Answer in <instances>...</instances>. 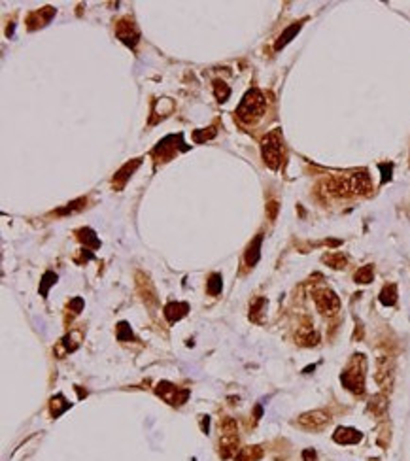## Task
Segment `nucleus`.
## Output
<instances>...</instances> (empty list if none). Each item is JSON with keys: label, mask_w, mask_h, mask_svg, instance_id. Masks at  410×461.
<instances>
[{"label": "nucleus", "mask_w": 410, "mask_h": 461, "mask_svg": "<svg viewBox=\"0 0 410 461\" xmlns=\"http://www.w3.org/2000/svg\"><path fill=\"white\" fill-rule=\"evenodd\" d=\"M327 424H329V414L323 412V410H312V412L302 414L299 418V425L304 429H321Z\"/></svg>", "instance_id": "obj_9"}, {"label": "nucleus", "mask_w": 410, "mask_h": 461, "mask_svg": "<svg viewBox=\"0 0 410 461\" xmlns=\"http://www.w3.org/2000/svg\"><path fill=\"white\" fill-rule=\"evenodd\" d=\"M178 146L189 149V146L184 142V136H182V134H170V136L163 138V140L155 146V149H153V157H155L157 161L172 159L174 155L178 153Z\"/></svg>", "instance_id": "obj_5"}, {"label": "nucleus", "mask_w": 410, "mask_h": 461, "mask_svg": "<svg viewBox=\"0 0 410 461\" xmlns=\"http://www.w3.org/2000/svg\"><path fill=\"white\" fill-rule=\"evenodd\" d=\"M83 204H85V199H78V201H74V203H70V204H66L64 208H59L57 210V214L59 216H66V214H74V212H78V210H81L83 208Z\"/></svg>", "instance_id": "obj_29"}, {"label": "nucleus", "mask_w": 410, "mask_h": 461, "mask_svg": "<svg viewBox=\"0 0 410 461\" xmlns=\"http://www.w3.org/2000/svg\"><path fill=\"white\" fill-rule=\"evenodd\" d=\"M208 424H210L208 416H203V431H205V433H208Z\"/></svg>", "instance_id": "obj_35"}, {"label": "nucleus", "mask_w": 410, "mask_h": 461, "mask_svg": "<svg viewBox=\"0 0 410 461\" xmlns=\"http://www.w3.org/2000/svg\"><path fill=\"white\" fill-rule=\"evenodd\" d=\"M267 210H268V218L270 220H274L276 218V212H278V203H268V206H267Z\"/></svg>", "instance_id": "obj_33"}, {"label": "nucleus", "mask_w": 410, "mask_h": 461, "mask_svg": "<svg viewBox=\"0 0 410 461\" xmlns=\"http://www.w3.org/2000/svg\"><path fill=\"white\" fill-rule=\"evenodd\" d=\"M378 168L382 170V182H384V184L390 182L391 172H393V165H391V163H388V165H378Z\"/></svg>", "instance_id": "obj_31"}, {"label": "nucleus", "mask_w": 410, "mask_h": 461, "mask_svg": "<svg viewBox=\"0 0 410 461\" xmlns=\"http://www.w3.org/2000/svg\"><path fill=\"white\" fill-rule=\"evenodd\" d=\"M388 405H386V399L382 397V395H376V397L371 399V405H369V408L371 410H374V412H380V410H384Z\"/></svg>", "instance_id": "obj_30"}, {"label": "nucleus", "mask_w": 410, "mask_h": 461, "mask_svg": "<svg viewBox=\"0 0 410 461\" xmlns=\"http://www.w3.org/2000/svg\"><path fill=\"white\" fill-rule=\"evenodd\" d=\"M323 263H327L329 267H333V269H344L346 267V263H348V259H346V255H342V254H327V255H323Z\"/></svg>", "instance_id": "obj_22"}, {"label": "nucleus", "mask_w": 410, "mask_h": 461, "mask_svg": "<svg viewBox=\"0 0 410 461\" xmlns=\"http://www.w3.org/2000/svg\"><path fill=\"white\" fill-rule=\"evenodd\" d=\"M68 308H70V310H74V314H78V312H81V308H83V301H81L79 297H76V299H72V301H70Z\"/></svg>", "instance_id": "obj_32"}, {"label": "nucleus", "mask_w": 410, "mask_h": 461, "mask_svg": "<svg viewBox=\"0 0 410 461\" xmlns=\"http://www.w3.org/2000/svg\"><path fill=\"white\" fill-rule=\"evenodd\" d=\"M49 406H51V416H53V418H59L61 414L66 412V410L70 408V403L64 399V395L59 393V395H55V397L51 399V405H49Z\"/></svg>", "instance_id": "obj_19"}, {"label": "nucleus", "mask_w": 410, "mask_h": 461, "mask_svg": "<svg viewBox=\"0 0 410 461\" xmlns=\"http://www.w3.org/2000/svg\"><path fill=\"white\" fill-rule=\"evenodd\" d=\"M53 16H55V8H49L48 6V8H42V10H36V12H32L31 16L27 17V25H29L31 31H36V29L48 25L49 21L53 19Z\"/></svg>", "instance_id": "obj_10"}, {"label": "nucleus", "mask_w": 410, "mask_h": 461, "mask_svg": "<svg viewBox=\"0 0 410 461\" xmlns=\"http://www.w3.org/2000/svg\"><path fill=\"white\" fill-rule=\"evenodd\" d=\"M300 27H302V23H293L291 27H287L282 34H280V38H278V42H276V46H274V49L276 51H280L282 48H285L295 36H297V32L300 31Z\"/></svg>", "instance_id": "obj_17"}, {"label": "nucleus", "mask_w": 410, "mask_h": 461, "mask_svg": "<svg viewBox=\"0 0 410 461\" xmlns=\"http://www.w3.org/2000/svg\"><path fill=\"white\" fill-rule=\"evenodd\" d=\"M282 151H284V142H282V132L280 129L270 130L261 142V153L263 159L272 170H278L280 163H282Z\"/></svg>", "instance_id": "obj_4"}, {"label": "nucleus", "mask_w": 410, "mask_h": 461, "mask_svg": "<svg viewBox=\"0 0 410 461\" xmlns=\"http://www.w3.org/2000/svg\"><path fill=\"white\" fill-rule=\"evenodd\" d=\"M55 284H57V274L48 271L44 276H42V282H40V295H42V297H48L49 287L55 286Z\"/></svg>", "instance_id": "obj_24"}, {"label": "nucleus", "mask_w": 410, "mask_h": 461, "mask_svg": "<svg viewBox=\"0 0 410 461\" xmlns=\"http://www.w3.org/2000/svg\"><path fill=\"white\" fill-rule=\"evenodd\" d=\"M130 338H132V329L129 327L127 321H119L117 323V340L125 342V340H130Z\"/></svg>", "instance_id": "obj_28"}, {"label": "nucleus", "mask_w": 410, "mask_h": 461, "mask_svg": "<svg viewBox=\"0 0 410 461\" xmlns=\"http://www.w3.org/2000/svg\"><path fill=\"white\" fill-rule=\"evenodd\" d=\"M76 235H78L79 242H81V244H85V248L96 250V248L100 246V240L96 239V233L93 231V229H89V227H85V229H79Z\"/></svg>", "instance_id": "obj_16"}, {"label": "nucleus", "mask_w": 410, "mask_h": 461, "mask_svg": "<svg viewBox=\"0 0 410 461\" xmlns=\"http://www.w3.org/2000/svg\"><path fill=\"white\" fill-rule=\"evenodd\" d=\"M340 382L348 391L361 395L365 391V357L363 355H354L352 363L340 374Z\"/></svg>", "instance_id": "obj_3"}, {"label": "nucleus", "mask_w": 410, "mask_h": 461, "mask_svg": "<svg viewBox=\"0 0 410 461\" xmlns=\"http://www.w3.org/2000/svg\"><path fill=\"white\" fill-rule=\"evenodd\" d=\"M363 439V435L354 427H338L333 433V441L336 444H357Z\"/></svg>", "instance_id": "obj_11"}, {"label": "nucleus", "mask_w": 410, "mask_h": 461, "mask_svg": "<svg viewBox=\"0 0 410 461\" xmlns=\"http://www.w3.org/2000/svg\"><path fill=\"white\" fill-rule=\"evenodd\" d=\"M378 299L384 306H393L395 302H397V286H395V284H388V286H384L382 287V291H380Z\"/></svg>", "instance_id": "obj_18"}, {"label": "nucleus", "mask_w": 410, "mask_h": 461, "mask_svg": "<svg viewBox=\"0 0 410 461\" xmlns=\"http://www.w3.org/2000/svg\"><path fill=\"white\" fill-rule=\"evenodd\" d=\"M325 187L329 189L331 195L336 197H348V195H365L373 189L371 178L369 174L355 172L352 176H340V178H331L329 182H325Z\"/></svg>", "instance_id": "obj_1"}, {"label": "nucleus", "mask_w": 410, "mask_h": 461, "mask_svg": "<svg viewBox=\"0 0 410 461\" xmlns=\"http://www.w3.org/2000/svg\"><path fill=\"white\" fill-rule=\"evenodd\" d=\"M314 301L317 310L321 314H325V316H333V314H336L340 310V299L333 293L331 289H317V291H314Z\"/></svg>", "instance_id": "obj_8"}, {"label": "nucleus", "mask_w": 410, "mask_h": 461, "mask_svg": "<svg viewBox=\"0 0 410 461\" xmlns=\"http://www.w3.org/2000/svg\"><path fill=\"white\" fill-rule=\"evenodd\" d=\"M163 312H165V318H167L168 323H176V321H180L182 318L187 316L189 304L187 302H168Z\"/></svg>", "instance_id": "obj_12"}, {"label": "nucleus", "mask_w": 410, "mask_h": 461, "mask_svg": "<svg viewBox=\"0 0 410 461\" xmlns=\"http://www.w3.org/2000/svg\"><path fill=\"white\" fill-rule=\"evenodd\" d=\"M373 278H374V267L373 265H365V267H361L359 271H355V274H354L355 284H371Z\"/></svg>", "instance_id": "obj_21"}, {"label": "nucleus", "mask_w": 410, "mask_h": 461, "mask_svg": "<svg viewBox=\"0 0 410 461\" xmlns=\"http://www.w3.org/2000/svg\"><path fill=\"white\" fill-rule=\"evenodd\" d=\"M263 454H265V452H263L261 446H246V448H242L237 456H235V460L237 461H259L261 458H263Z\"/></svg>", "instance_id": "obj_15"}, {"label": "nucleus", "mask_w": 410, "mask_h": 461, "mask_svg": "<svg viewBox=\"0 0 410 461\" xmlns=\"http://www.w3.org/2000/svg\"><path fill=\"white\" fill-rule=\"evenodd\" d=\"M155 393H157L163 401H167L168 405H172V406L184 405V403L187 401V397H189V389H180L178 386H174V384H170V382H167V380L159 382L157 387H155Z\"/></svg>", "instance_id": "obj_6"}, {"label": "nucleus", "mask_w": 410, "mask_h": 461, "mask_svg": "<svg viewBox=\"0 0 410 461\" xmlns=\"http://www.w3.org/2000/svg\"><path fill=\"white\" fill-rule=\"evenodd\" d=\"M261 244H263V235H257V237L248 244L246 254H244V261H246L248 267L257 265V261L261 259Z\"/></svg>", "instance_id": "obj_13"}, {"label": "nucleus", "mask_w": 410, "mask_h": 461, "mask_svg": "<svg viewBox=\"0 0 410 461\" xmlns=\"http://www.w3.org/2000/svg\"><path fill=\"white\" fill-rule=\"evenodd\" d=\"M316 458H317L316 452L314 450H310V448H306V450L302 452V460L304 461H316Z\"/></svg>", "instance_id": "obj_34"}, {"label": "nucleus", "mask_w": 410, "mask_h": 461, "mask_svg": "<svg viewBox=\"0 0 410 461\" xmlns=\"http://www.w3.org/2000/svg\"><path fill=\"white\" fill-rule=\"evenodd\" d=\"M115 34H117V38L125 44L127 48H136V44H138V40H140V31H138V27L134 25V21L130 19V17H123L121 21H117V25H115Z\"/></svg>", "instance_id": "obj_7"}, {"label": "nucleus", "mask_w": 410, "mask_h": 461, "mask_svg": "<svg viewBox=\"0 0 410 461\" xmlns=\"http://www.w3.org/2000/svg\"><path fill=\"white\" fill-rule=\"evenodd\" d=\"M214 95H216V98H218L220 102H227V98L231 96V87H229L225 81L216 80L214 81Z\"/></svg>", "instance_id": "obj_23"}, {"label": "nucleus", "mask_w": 410, "mask_h": 461, "mask_svg": "<svg viewBox=\"0 0 410 461\" xmlns=\"http://www.w3.org/2000/svg\"><path fill=\"white\" fill-rule=\"evenodd\" d=\"M140 165H142V159H134V161H130V163H127L121 170H117L115 176H113V187H115V189H121V187L125 185V182L129 180V176L132 174Z\"/></svg>", "instance_id": "obj_14"}, {"label": "nucleus", "mask_w": 410, "mask_h": 461, "mask_svg": "<svg viewBox=\"0 0 410 461\" xmlns=\"http://www.w3.org/2000/svg\"><path fill=\"white\" fill-rule=\"evenodd\" d=\"M216 134H218L216 127L201 129V130H195V132H193V138H195V142H205V140H210V138H214Z\"/></svg>", "instance_id": "obj_27"}, {"label": "nucleus", "mask_w": 410, "mask_h": 461, "mask_svg": "<svg viewBox=\"0 0 410 461\" xmlns=\"http://www.w3.org/2000/svg\"><path fill=\"white\" fill-rule=\"evenodd\" d=\"M206 289H208L210 295H220L221 289H223V278H221V274H212V276L208 278V282H206Z\"/></svg>", "instance_id": "obj_25"}, {"label": "nucleus", "mask_w": 410, "mask_h": 461, "mask_svg": "<svg viewBox=\"0 0 410 461\" xmlns=\"http://www.w3.org/2000/svg\"><path fill=\"white\" fill-rule=\"evenodd\" d=\"M297 340H299V344H302V346H316V344L319 342V334L316 333L314 329L306 327V329L299 331V334H297Z\"/></svg>", "instance_id": "obj_20"}, {"label": "nucleus", "mask_w": 410, "mask_h": 461, "mask_svg": "<svg viewBox=\"0 0 410 461\" xmlns=\"http://www.w3.org/2000/svg\"><path fill=\"white\" fill-rule=\"evenodd\" d=\"M267 306V301L263 299V297H259V299H255V301L252 302V306H250V318H252V321H261L259 319V316L263 314V308Z\"/></svg>", "instance_id": "obj_26"}, {"label": "nucleus", "mask_w": 410, "mask_h": 461, "mask_svg": "<svg viewBox=\"0 0 410 461\" xmlns=\"http://www.w3.org/2000/svg\"><path fill=\"white\" fill-rule=\"evenodd\" d=\"M265 110H267V100H265L263 93L257 87H252L250 91H246V95L242 96V100H240L237 108V117L244 125H252L257 119H261Z\"/></svg>", "instance_id": "obj_2"}]
</instances>
